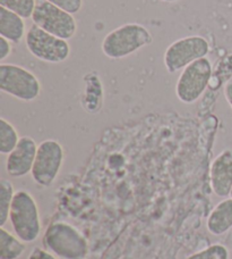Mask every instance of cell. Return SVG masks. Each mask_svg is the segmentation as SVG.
I'll list each match as a JSON object with an SVG mask.
<instances>
[{
    "label": "cell",
    "mask_w": 232,
    "mask_h": 259,
    "mask_svg": "<svg viewBox=\"0 0 232 259\" xmlns=\"http://www.w3.org/2000/svg\"><path fill=\"white\" fill-rule=\"evenodd\" d=\"M44 249L62 259H83L89 251L84 235L75 226L66 222H53L42 238Z\"/></svg>",
    "instance_id": "cell-1"
},
{
    "label": "cell",
    "mask_w": 232,
    "mask_h": 259,
    "mask_svg": "<svg viewBox=\"0 0 232 259\" xmlns=\"http://www.w3.org/2000/svg\"><path fill=\"white\" fill-rule=\"evenodd\" d=\"M153 40V35L145 26L128 23L109 32L102 41L101 49L106 57L122 59L152 45Z\"/></svg>",
    "instance_id": "cell-2"
},
{
    "label": "cell",
    "mask_w": 232,
    "mask_h": 259,
    "mask_svg": "<svg viewBox=\"0 0 232 259\" xmlns=\"http://www.w3.org/2000/svg\"><path fill=\"white\" fill-rule=\"evenodd\" d=\"M13 230L25 243L34 242L40 237L41 225L38 203L30 192L20 190L15 192L9 211Z\"/></svg>",
    "instance_id": "cell-3"
},
{
    "label": "cell",
    "mask_w": 232,
    "mask_h": 259,
    "mask_svg": "<svg viewBox=\"0 0 232 259\" xmlns=\"http://www.w3.org/2000/svg\"><path fill=\"white\" fill-rule=\"evenodd\" d=\"M0 90L22 101H33L41 94L39 78L29 69L15 64L0 65Z\"/></svg>",
    "instance_id": "cell-4"
},
{
    "label": "cell",
    "mask_w": 232,
    "mask_h": 259,
    "mask_svg": "<svg viewBox=\"0 0 232 259\" xmlns=\"http://www.w3.org/2000/svg\"><path fill=\"white\" fill-rule=\"evenodd\" d=\"M25 44L27 50L44 63H64L71 55V46L67 40L50 34L35 24L27 30Z\"/></svg>",
    "instance_id": "cell-5"
},
{
    "label": "cell",
    "mask_w": 232,
    "mask_h": 259,
    "mask_svg": "<svg viewBox=\"0 0 232 259\" xmlns=\"http://www.w3.org/2000/svg\"><path fill=\"white\" fill-rule=\"evenodd\" d=\"M213 73L212 63L207 57L188 65L183 69L176 84V95L184 104H194L207 89Z\"/></svg>",
    "instance_id": "cell-6"
},
{
    "label": "cell",
    "mask_w": 232,
    "mask_h": 259,
    "mask_svg": "<svg viewBox=\"0 0 232 259\" xmlns=\"http://www.w3.org/2000/svg\"><path fill=\"white\" fill-rule=\"evenodd\" d=\"M32 21L48 33L67 41L73 39L77 32L75 17L46 0H36Z\"/></svg>",
    "instance_id": "cell-7"
},
{
    "label": "cell",
    "mask_w": 232,
    "mask_h": 259,
    "mask_svg": "<svg viewBox=\"0 0 232 259\" xmlns=\"http://www.w3.org/2000/svg\"><path fill=\"white\" fill-rule=\"evenodd\" d=\"M210 44L202 35H189L176 40L166 48L163 63L169 73L182 71L210 53Z\"/></svg>",
    "instance_id": "cell-8"
},
{
    "label": "cell",
    "mask_w": 232,
    "mask_h": 259,
    "mask_svg": "<svg viewBox=\"0 0 232 259\" xmlns=\"http://www.w3.org/2000/svg\"><path fill=\"white\" fill-rule=\"evenodd\" d=\"M64 159V148L58 141L49 139L41 142L31 172L33 181L43 188L52 186L62 169Z\"/></svg>",
    "instance_id": "cell-9"
},
{
    "label": "cell",
    "mask_w": 232,
    "mask_h": 259,
    "mask_svg": "<svg viewBox=\"0 0 232 259\" xmlns=\"http://www.w3.org/2000/svg\"><path fill=\"white\" fill-rule=\"evenodd\" d=\"M38 147L34 139L22 137L11 154L7 155L6 170L9 177L23 178L32 172Z\"/></svg>",
    "instance_id": "cell-10"
},
{
    "label": "cell",
    "mask_w": 232,
    "mask_h": 259,
    "mask_svg": "<svg viewBox=\"0 0 232 259\" xmlns=\"http://www.w3.org/2000/svg\"><path fill=\"white\" fill-rule=\"evenodd\" d=\"M210 181L212 191L216 197H230L232 191V150L224 149L213 159Z\"/></svg>",
    "instance_id": "cell-11"
},
{
    "label": "cell",
    "mask_w": 232,
    "mask_h": 259,
    "mask_svg": "<svg viewBox=\"0 0 232 259\" xmlns=\"http://www.w3.org/2000/svg\"><path fill=\"white\" fill-rule=\"evenodd\" d=\"M206 228L212 235H223L232 229V198H224L208 215Z\"/></svg>",
    "instance_id": "cell-12"
},
{
    "label": "cell",
    "mask_w": 232,
    "mask_h": 259,
    "mask_svg": "<svg viewBox=\"0 0 232 259\" xmlns=\"http://www.w3.org/2000/svg\"><path fill=\"white\" fill-rule=\"evenodd\" d=\"M0 36L9 40L12 44H20L26 36L24 18L2 6H0Z\"/></svg>",
    "instance_id": "cell-13"
},
{
    "label": "cell",
    "mask_w": 232,
    "mask_h": 259,
    "mask_svg": "<svg viewBox=\"0 0 232 259\" xmlns=\"http://www.w3.org/2000/svg\"><path fill=\"white\" fill-rule=\"evenodd\" d=\"M25 249L24 241L0 226V259H18Z\"/></svg>",
    "instance_id": "cell-14"
},
{
    "label": "cell",
    "mask_w": 232,
    "mask_h": 259,
    "mask_svg": "<svg viewBox=\"0 0 232 259\" xmlns=\"http://www.w3.org/2000/svg\"><path fill=\"white\" fill-rule=\"evenodd\" d=\"M18 132L11 122L0 118V154L9 155L20 141Z\"/></svg>",
    "instance_id": "cell-15"
},
{
    "label": "cell",
    "mask_w": 232,
    "mask_h": 259,
    "mask_svg": "<svg viewBox=\"0 0 232 259\" xmlns=\"http://www.w3.org/2000/svg\"><path fill=\"white\" fill-rule=\"evenodd\" d=\"M15 196L13 183L6 179L0 180V226H4L9 220V211Z\"/></svg>",
    "instance_id": "cell-16"
},
{
    "label": "cell",
    "mask_w": 232,
    "mask_h": 259,
    "mask_svg": "<svg viewBox=\"0 0 232 259\" xmlns=\"http://www.w3.org/2000/svg\"><path fill=\"white\" fill-rule=\"evenodd\" d=\"M0 6L17 14L23 18H32L36 0H0Z\"/></svg>",
    "instance_id": "cell-17"
},
{
    "label": "cell",
    "mask_w": 232,
    "mask_h": 259,
    "mask_svg": "<svg viewBox=\"0 0 232 259\" xmlns=\"http://www.w3.org/2000/svg\"><path fill=\"white\" fill-rule=\"evenodd\" d=\"M186 259H230V252L223 244L214 243L201 251L193 253Z\"/></svg>",
    "instance_id": "cell-18"
},
{
    "label": "cell",
    "mask_w": 232,
    "mask_h": 259,
    "mask_svg": "<svg viewBox=\"0 0 232 259\" xmlns=\"http://www.w3.org/2000/svg\"><path fill=\"white\" fill-rule=\"evenodd\" d=\"M46 2L62 8L63 11L72 14V15L80 13L83 7V0H46Z\"/></svg>",
    "instance_id": "cell-19"
},
{
    "label": "cell",
    "mask_w": 232,
    "mask_h": 259,
    "mask_svg": "<svg viewBox=\"0 0 232 259\" xmlns=\"http://www.w3.org/2000/svg\"><path fill=\"white\" fill-rule=\"evenodd\" d=\"M12 42L7 39L0 36V62H5L12 54Z\"/></svg>",
    "instance_id": "cell-20"
},
{
    "label": "cell",
    "mask_w": 232,
    "mask_h": 259,
    "mask_svg": "<svg viewBox=\"0 0 232 259\" xmlns=\"http://www.w3.org/2000/svg\"><path fill=\"white\" fill-rule=\"evenodd\" d=\"M29 259H58V258L57 256H54L52 252L46 250V249L36 247L31 251Z\"/></svg>",
    "instance_id": "cell-21"
},
{
    "label": "cell",
    "mask_w": 232,
    "mask_h": 259,
    "mask_svg": "<svg viewBox=\"0 0 232 259\" xmlns=\"http://www.w3.org/2000/svg\"><path fill=\"white\" fill-rule=\"evenodd\" d=\"M223 92H224L226 103L229 104V106L232 109V77H230L229 80L226 81V83L224 84V88H223Z\"/></svg>",
    "instance_id": "cell-22"
},
{
    "label": "cell",
    "mask_w": 232,
    "mask_h": 259,
    "mask_svg": "<svg viewBox=\"0 0 232 259\" xmlns=\"http://www.w3.org/2000/svg\"><path fill=\"white\" fill-rule=\"evenodd\" d=\"M162 2H164V3H176V2H178V0H162Z\"/></svg>",
    "instance_id": "cell-23"
},
{
    "label": "cell",
    "mask_w": 232,
    "mask_h": 259,
    "mask_svg": "<svg viewBox=\"0 0 232 259\" xmlns=\"http://www.w3.org/2000/svg\"><path fill=\"white\" fill-rule=\"evenodd\" d=\"M230 197H231V198H232V191H231V194H230Z\"/></svg>",
    "instance_id": "cell-24"
},
{
    "label": "cell",
    "mask_w": 232,
    "mask_h": 259,
    "mask_svg": "<svg viewBox=\"0 0 232 259\" xmlns=\"http://www.w3.org/2000/svg\"><path fill=\"white\" fill-rule=\"evenodd\" d=\"M123 259H132V258H123Z\"/></svg>",
    "instance_id": "cell-25"
}]
</instances>
